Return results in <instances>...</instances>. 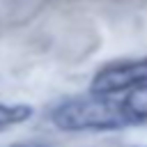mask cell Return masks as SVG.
I'll return each mask as SVG.
<instances>
[{
    "mask_svg": "<svg viewBox=\"0 0 147 147\" xmlns=\"http://www.w3.org/2000/svg\"><path fill=\"white\" fill-rule=\"evenodd\" d=\"M147 83V55L138 60H119L103 64L90 83V94L96 96H115L131 87Z\"/></svg>",
    "mask_w": 147,
    "mask_h": 147,
    "instance_id": "cell-2",
    "label": "cell"
},
{
    "mask_svg": "<svg viewBox=\"0 0 147 147\" xmlns=\"http://www.w3.org/2000/svg\"><path fill=\"white\" fill-rule=\"evenodd\" d=\"M32 113L34 110L28 103H2L0 101V131L16 126V124H23L25 119L32 117Z\"/></svg>",
    "mask_w": 147,
    "mask_h": 147,
    "instance_id": "cell-3",
    "label": "cell"
},
{
    "mask_svg": "<svg viewBox=\"0 0 147 147\" xmlns=\"http://www.w3.org/2000/svg\"><path fill=\"white\" fill-rule=\"evenodd\" d=\"M11 147H46L41 142H18V145H11Z\"/></svg>",
    "mask_w": 147,
    "mask_h": 147,
    "instance_id": "cell-4",
    "label": "cell"
},
{
    "mask_svg": "<svg viewBox=\"0 0 147 147\" xmlns=\"http://www.w3.org/2000/svg\"><path fill=\"white\" fill-rule=\"evenodd\" d=\"M147 122V83L115 96H76L53 110V124L62 131H113Z\"/></svg>",
    "mask_w": 147,
    "mask_h": 147,
    "instance_id": "cell-1",
    "label": "cell"
}]
</instances>
